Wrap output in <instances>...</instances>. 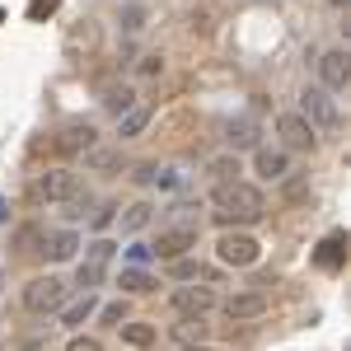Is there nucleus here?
Returning a JSON list of instances; mask_svg holds the SVG:
<instances>
[{
    "instance_id": "5701e85b",
    "label": "nucleus",
    "mask_w": 351,
    "mask_h": 351,
    "mask_svg": "<svg viewBox=\"0 0 351 351\" xmlns=\"http://www.w3.org/2000/svg\"><path fill=\"white\" fill-rule=\"evenodd\" d=\"M117 220H122V234H141V230L155 220V206H150V202H132L127 211H117Z\"/></svg>"
},
{
    "instance_id": "6ab92c4d",
    "label": "nucleus",
    "mask_w": 351,
    "mask_h": 351,
    "mask_svg": "<svg viewBox=\"0 0 351 351\" xmlns=\"http://www.w3.org/2000/svg\"><path fill=\"white\" fill-rule=\"evenodd\" d=\"M99 104H104V108L117 117V112H127V108L136 104V89H132L127 80H122V84L112 80V84H104V89H99Z\"/></svg>"
},
{
    "instance_id": "4be33fe9",
    "label": "nucleus",
    "mask_w": 351,
    "mask_h": 351,
    "mask_svg": "<svg viewBox=\"0 0 351 351\" xmlns=\"http://www.w3.org/2000/svg\"><path fill=\"white\" fill-rule=\"evenodd\" d=\"M117 286H122V295H145V291H155V276L145 267H132L127 263V267L117 271Z\"/></svg>"
},
{
    "instance_id": "423d86ee",
    "label": "nucleus",
    "mask_w": 351,
    "mask_h": 351,
    "mask_svg": "<svg viewBox=\"0 0 351 351\" xmlns=\"http://www.w3.org/2000/svg\"><path fill=\"white\" fill-rule=\"evenodd\" d=\"M276 145L291 150V155H309V150L319 145V132H314L300 112H281V117H276Z\"/></svg>"
},
{
    "instance_id": "f257e3e1",
    "label": "nucleus",
    "mask_w": 351,
    "mask_h": 351,
    "mask_svg": "<svg viewBox=\"0 0 351 351\" xmlns=\"http://www.w3.org/2000/svg\"><path fill=\"white\" fill-rule=\"evenodd\" d=\"M211 202H216V225H225V230H234V225H258L263 211H267L263 192L253 188V183H243V178H234V183H216Z\"/></svg>"
},
{
    "instance_id": "6e6552de",
    "label": "nucleus",
    "mask_w": 351,
    "mask_h": 351,
    "mask_svg": "<svg viewBox=\"0 0 351 351\" xmlns=\"http://www.w3.org/2000/svg\"><path fill=\"white\" fill-rule=\"evenodd\" d=\"M75 192H80V173L75 169H47L33 183V197H43V202H71Z\"/></svg>"
},
{
    "instance_id": "473e14b6",
    "label": "nucleus",
    "mask_w": 351,
    "mask_h": 351,
    "mask_svg": "<svg viewBox=\"0 0 351 351\" xmlns=\"http://www.w3.org/2000/svg\"><path fill=\"white\" fill-rule=\"evenodd\" d=\"M136 71H141V75H160V71H164V56H160V52H145Z\"/></svg>"
},
{
    "instance_id": "f03ea898",
    "label": "nucleus",
    "mask_w": 351,
    "mask_h": 351,
    "mask_svg": "<svg viewBox=\"0 0 351 351\" xmlns=\"http://www.w3.org/2000/svg\"><path fill=\"white\" fill-rule=\"evenodd\" d=\"M300 117L314 127V132H342V108H337V99L328 94L324 84H304L300 89Z\"/></svg>"
},
{
    "instance_id": "a878e982",
    "label": "nucleus",
    "mask_w": 351,
    "mask_h": 351,
    "mask_svg": "<svg viewBox=\"0 0 351 351\" xmlns=\"http://www.w3.org/2000/svg\"><path fill=\"white\" fill-rule=\"evenodd\" d=\"M202 328H206V319H192V314H178V324H173V342L183 347V342H202Z\"/></svg>"
},
{
    "instance_id": "72a5a7b5",
    "label": "nucleus",
    "mask_w": 351,
    "mask_h": 351,
    "mask_svg": "<svg viewBox=\"0 0 351 351\" xmlns=\"http://www.w3.org/2000/svg\"><path fill=\"white\" fill-rule=\"evenodd\" d=\"M66 351H104V342H99V337H80V332H75V337L66 342Z\"/></svg>"
},
{
    "instance_id": "2f4dec72",
    "label": "nucleus",
    "mask_w": 351,
    "mask_h": 351,
    "mask_svg": "<svg viewBox=\"0 0 351 351\" xmlns=\"http://www.w3.org/2000/svg\"><path fill=\"white\" fill-rule=\"evenodd\" d=\"M112 253H117V243L108 234H99V239L89 243V263H112Z\"/></svg>"
},
{
    "instance_id": "c9c22d12",
    "label": "nucleus",
    "mask_w": 351,
    "mask_h": 351,
    "mask_svg": "<svg viewBox=\"0 0 351 351\" xmlns=\"http://www.w3.org/2000/svg\"><path fill=\"white\" fill-rule=\"evenodd\" d=\"M178 351H216V347H206V342H183Z\"/></svg>"
},
{
    "instance_id": "b1692460",
    "label": "nucleus",
    "mask_w": 351,
    "mask_h": 351,
    "mask_svg": "<svg viewBox=\"0 0 351 351\" xmlns=\"http://www.w3.org/2000/svg\"><path fill=\"white\" fill-rule=\"evenodd\" d=\"M145 19H150L145 5H122V10H117V33H122V38H136V33L145 28Z\"/></svg>"
},
{
    "instance_id": "393cba45",
    "label": "nucleus",
    "mask_w": 351,
    "mask_h": 351,
    "mask_svg": "<svg viewBox=\"0 0 351 351\" xmlns=\"http://www.w3.org/2000/svg\"><path fill=\"white\" fill-rule=\"evenodd\" d=\"M206 173H211V183H234V178H239V155H234V150L216 155V160L206 164Z\"/></svg>"
},
{
    "instance_id": "c85d7f7f",
    "label": "nucleus",
    "mask_w": 351,
    "mask_h": 351,
    "mask_svg": "<svg viewBox=\"0 0 351 351\" xmlns=\"http://www.w3.org/2000/svg\"><path fill=\"white\" fill-rule=\"evenodd\" d=\"M104 281V263H80V271H75V286L80 291H94Z\"/></svg>"
},
{
    "instance_id": "dca6fc26",
    "label": "nucleus",
    "mask_w": 351,
    "mask_h": 351,
    "mask_svg": "<svg viewBox=\"0 0 351 351\" xmlns=\"http://www.w3.org/2000/svg\"><path fill=\"white\" fill-rule=\"evenodd\" d=\"M43 253H47L52 263H75V253H80V234H75V230H52V234L43 239Z\"/></svg>"
},
{
    "instance_id": "1a4fd4ad",
    "label": "nucleus",
    "mask_w": 351,
    "mask_h": 351,
    "mask_svg": "<svg viewBox=\"0 0 351 351\" xmlns=\"http://www.w3.org/2000/svg\"><path fill=\"white\" fill-rule=\"evenodd\" d=\"M319 84H324L328 94H347L351 84V56L342 47H332V52L319 56Z\"/></svg>"
},
{
    "instance_id": "412c9836",
    "label": "nucleus",
    "mask_w": 351,
    "mask_h": 351,
    "mask_svg": "<svg viewBox=\"0 0 351 351\" xmlns=\"http://www.w3.org/2000/svg\"><path fill=\"white\" fill-rule=\"evenodd\" d=\"M169 276H173V281H216V271H211V267H202V263H197L192 253L173 258V263H169Z\"/></svg>"
},
{
    "instance_id": "39448f33",
    "label": "nucleus",
    "mask_w": 351,
    "mask_h": 351,
    "mask_svg": "<svg viewBox=\"0 0 351 351\" xmlns=\"http://www.w3.org/2000/svg\"><path fill=\"white\" fill-rule=\"evenodd\" d=\"M216 258L225 263V267H253V263L263 258V243L234 225V230H225V234L216 239Z\"/></svg>"
},
{
    "instance_id": "4468645a",
    "label": "nucleus",
    "mask_w": 351,
    "mask_h": 351,
    "mask_svg": "<svg viewBox=\"0 0 351 351\" xmlns=\"http://www.w3.org/2000/svg\"><path fill=\"white\" fill-rule=\"evenodd\" d=\"M56 314H61V328L80 332V328L89 324L94 314H99V300H94V291H80V300H66V304H61Z\"/></svg>"
},
{
    "instance_id": "0eeeda50",
    "label": "nucleus",
    "mask_w": 351,
    "mask_h": 351,
    "mask_svg": "<svg viewBox=\"0 0 351 351\" xmlns=\"http://www.w3.org/2000/svg\"><path fill=\"white\" fill-rule=\"evenodd\" d=\"M169 309H173V314H192V319H206V314L216 309V291H211V286H188V281H183V286L169 291Z\"/></svg>"
},
{
    "instance_id": "9b49d317",
    "label": "nucleus",
    "mask_w": 351,
    "mask_h": 351,
    "mask_svg": "<svg viewBox=\"0 0 351 351\" xmlns=\"http://www.w3.org/2000/svg\"><path fill=\"white\" fill-rule=\"evenodd\" d=\"M136 183H141V188H160V192H183L188 188V173H183V169H178V164H141V169H136Z\"/></svg>"
},
{
    "instance_id": "2eb2a0df",
    "label": "nucleus",
    "mask_w": 351,
    "mask_h": 351,
    "mask_svg": "<svg viewBox=\"0 0 351 351\" xmlns=\"http://www.w3.org/2000/svg\"><path fill=\"white\" fill-rule=\"evenodd\" d=\"M89 145H99V132H94L89 122H71L66 132L56 136V150H61V155H84Z\"/></svg>"
},
{
    "instance_id": "ddd939ff",
    "label": "nucleus",
    "mask_w": 351,
    "mask_h": 351,
    "mask_svg": "<svg viewBox=\"0 0 351 351\" xmlns=\"http://www.w3.org/2000/svg\"><path fill=\"white\" fill-rule=\"evenodd\" d=\"M225 145L234 150V155H253L258 145H263V127H258V117H234L230 127H225Z\"/></svg>"
},
{
    "instance_id": "c756f323",
    "label": "nucleus",
    "mask_w": 351,
    "mask_h": 351,
    "mask_svg": "<svg viewBox=\"0 0 351 351\" xmlns=\"http://www.w3.org/2000/svg\"><path fill=\"white\" fill-rule=\"evenodd\" d=\"M117 211H122V206H112V202H104V206H99V211L89 216V230H94V234H104V230H108L112 220H117Z\"/></svg>"
},
{
    "instance_id": "7c9ffc66",
    "label": "nucleus",
    "mask_w": 351,
    "mask_h": 351,
    "mask_svg": "<svg viewBox=\"0 0 351 351\" xmlns=\"http://www.w3.org/2000/svg\"><path fill=\"white\" fill-rule=\"evenodd\" d=\"M99 319H104L108 328H117L122 319H132V309H127V300H112V304H104V309H99Z\"/></svg>"
},
{
    "instance_id": "20e7f679",
    "label": "nucleus",
    "mask_w": 351,
    "mask_h": 351,
    "mask_svg": "<svg viewBox=\"0 0 351 351\" xmlns=\"http://www.w3.org/2000/svg\"><path fill=\"white\" fill-rule=\"evenodd\" d=\"M66 300H71V286L61 276H33L24 286V309H33V314H56Z\"/></svg>"
},
{
    "instance_id": "f704fd0d",
    "label": "nucleus",
    "mask_w": 351,
    "mask_h": 351,
    "mask_svg": "<svg viewBox=\"0 0 351 351\" xmlns=\"http://www.w3.org/2000/svg\"><path fill=\"white\" fill-rule=\"evenodd\" d=\"M56 10V0H33V10H28V14H33V19H43V14H52Z\"/></svg>"
},
{
    "instance_id": "aec40b11",
    "label": "nucleus",
    "mask_w": 351,
    "mask_h": 351,
    "mask_svg": "<svg viewBox=\"0 0 351 351\" xmlns=\"http://www.w3.org/2000/svg\"><path fill=\"white\" fill-rule=\"evenodd\" d=\"M314 263H319L324 271H337L342 263H347V239H342V234H328V239L319 243V253H314Z\"/></svg>"
},
{
    "instance_id": "f8f14e48",
    "label": "nucleus",
    "mask_w": 351,
    "mask_h": 351,
    "mask_svg": "<svg viewBox=\"0 0 351 351\" xmlns=\"http://www.w3.org/2000/svg\"><path fill=\"white\" fill-rule=\"evenodd\" d=\"M216 304L225 309V319H230V324L263 319V314H267V295H263V291H239V295H225V300H216Z\"/></svg>"
},
{
    "instance_id": "a211bd4d",
    "label": "nucleus",
    "mask_w": 351,
    "mask_h": 351,
    "mask_svg": "<svg viewBox=\"0 0 351 351\" xmlns=\"http://www.w3.org/2000/svg\"><path fill=\"white\" fill-rule=\"evenodd\" d=\"M145 127H150V108H145L141 99H136L127 112H117V141H136Z\"/></svg>"
},
{
    "instance_id": "cd10ccee",
    "label": "nucleus",
    "mask_w": 351,
    "mask_h": 351,
    "mask_svg": "<svg viewBox=\"0 0 351 351\" xmlns=\"http://www.w3.org/2000/svg\"><path fill=\"white\" fill-rule=\"evenodd\" d=\"M84 211H89V197H84V192H75L71 202H61V220H66V225L84 220Z\"/></svg>"
},
{
    "instance_id": "9d476101",
    "label": "nucleus",
    "mask_w": 351,
    "mask_h": 351,
    "mask_svg": "<svg viewBox=\"0 0 351 351\" xmlns=\"http://www.w3.org/2000/svg\"><path fill=\"white\" fill-rule=\"evenodd\" d=\"M253 173H258L263 183H281V178L291 173V150H281V145H258V150H253Z\"/></svg>"
},
{
    "instance_id": "7ed1b4c3",
    "label": "nucleus",
    "mask_w": 351,
    "mask_h": 351,
    "mask_svg": "<svg viewBox=\"0 0 351 351\" xmlns=\"http://www.w3.org/2000/svg\"><path fill=\"white\" fill-rule=\"evenodd\" d=\"M197 239H202V225H188V220H169V225L160 230V239L150 243V248H155V258L173 263V258H183V253H197Z\"/></svg>"
},
{
    "instance_id": "bb28decb",
    "label": "nucleus",
    "mask_w": 351,
    "mask_h": 351,
    "mask_svg": "<svg viewBox=\"0 0 351 351\" xmlns=\"http://www.w3.org/2000/svg\"><path fill=\"white\" fill-rule=\"evenodd\" d=\"M127 263H132V267H150V263H155V248L145 239H132L127 243Z\"/></svg>"
},
{
    "instance_id": "e433bc0d",
    "label": "nucleus",
    "mask_w": 351,
    "mask_h": 351,
    "mask_svg": "<svg viewBox=\"0 0 351 351\" xmlns=\"http://www.w3.org/2000/svg\"><path fill=\"white\" fill-rule=\"evenodd\" d=\"M332 5H337V10H347V0H332Z\"/></svg>"
},
{
    "instance_id": "f3484780",
    "label": "nucleus",
    "mask_w": 351,
    "mask_h": 351,
    "mask_svg": "<svg viewBox=\"0 0 351 351\" xmlns=\"http://www.w3.org/2000/svg\"><path fill=\"white\" fill-rule=\"evenodd\" d=\"M117 332H122V342H127V347H136V351L155 347V337H160V328L145 324V319H122V324H117Z\"/></svg>"
}]
</instances>
